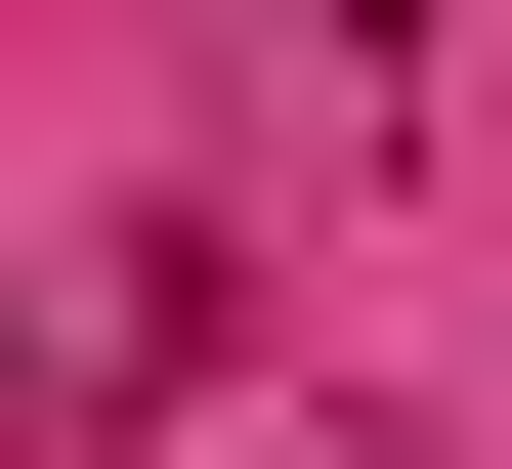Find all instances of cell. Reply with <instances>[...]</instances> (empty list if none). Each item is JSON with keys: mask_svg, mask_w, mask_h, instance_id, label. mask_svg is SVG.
I'll return each mask as SVG.
<instances>
[{"mask_svg": "<svg viewBox=\"0 0 512 469\" xmlns=\"http://www.w3.org/2000/svg\"><path fill=\"white\" fill-rule=\"evenodd\" d=\"M43 384H86V342H0V427H43Z\"/></svg>", "mask_w": 512, "mask_h": 469, "instance_id": "6da1fadb", "label": "cell"}]
</instances>
